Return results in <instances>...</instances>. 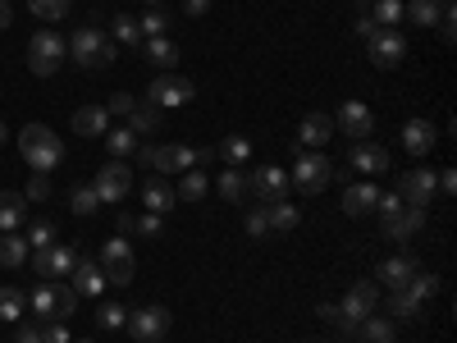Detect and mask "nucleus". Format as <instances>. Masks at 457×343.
Listing matches in <instances>:
<instances>
[{"instance_id": "1a4fd4ad", "label": "nucleus", "mask_w": 457, "mask_h": 343, "mask_svg": "<svg viewBox=\"0 0 457 343\" xmlns=\"http://www.w3.org/2000/svg\"><path fill=\"white\" fill-rule=\"evenodd\" d=\"M92 193H96L101 202H124V197L133 193V170H129L124 161H105L101 174L92 179Z\"/></svg>"}, {"instance_id": "423d86ee", "label": "nucleus", "mask_w": 457, "mask_h": 343, "mask_svg": "<svg viewBox=\"0 0 457 343\" xmlns=\"http://www.w3.org/2000/svg\"><path fill=\"white\" fill-rule=\"evenodd\" d=\"M329 179H334V165L320 156V151H302L293 174H288V183L297 188V193H307V197H320Z\"/></svg>"}, {"instance_id": "864d4df0", "label": "nucleus", "mask_w": 457, "mask_h": 343, "mask_svg": "<svg viewBox=\"0 0 457 343\" xmlns=\"http://www.w3.org/2000/svg\"><path fill=\"white\" fill-rule=\"evenodd\" d=\"M353 28H357V37H361V42H370V37H375V19H370V10H357V19H353Z\"/></svg>"}, {"instance_id": "20e7f679", "label": "nucleus", "mask_w": 457, "mask_h": 343, "mask_svg": "<svg viewBox=\"0 0 457 343\" xmlns=\"http://www.w3.org/2000/svg\"><path fill=\"white\" fill-rule=\"evenodd\" d=\"M101 271H105V284H114V289H129L133 284V275H137V261H133V243L129 238H110V243H101Z\"/></svg>"}, {"instance_id": "6e6552de", "label": "nucleus", "mask_w": 457, "mask_h": 343, "mask_svg": "<svg viewBox=\"0 0 457 343\" xmlns=\"http://www.w3.org/2000/svg\"><path fill=\"white\" fill-rule=\"evenodd\" d=\"M193 92H197V88L187 83L183 73H161V79L146 88V101L156 105V110H179V105L193 101Z\"/></svg>"}, {"instance_id": "ea45409f", "label": "nucleus", "mask_w": 457, "mask_h": 343, "mask_svg": "<svg viewBox=\"0 0 457 343\" xmlns=\"http://www.w3.org/2000/svg\"><path fill=\"white\" fill-rule=\"evenodd\" d=\"M146 60L170 69V64H179V46L170 42V37H151V42H146Z\"/></svg>"}, {"instance_id": "a18cd8bd", "label": "nucleus", "mask_w": 457, "mask_h": 343, "mask_svg": "<svg viewBox=\"0 0 457 343\" xmlns=\"http://www.w3.org/2000/svg\"><path fill=\"white\" fill-rule=\"evenodd\" d=\"M124 321H129V312L120 307V302H105V307L96 312V325L101 330H124Z\"/></svg>"}, {"instance_id": "7ed1b4c3", "label": "nucleus", "mask_w": 457, "mask_h": 343, "mask_svg": "<svg viewBox=\"0 0 457 343\" xmlns=\"http://www.w3.org/2000/svg\"><path fill=\"white\" fill-rule=\"evenodd\" d=\"M64 37L42 28V32H32V42H28V69L37 73V79H51V73L64 64Z\"/></svg>"}, {"instance_id": "473e14b6", "label": "nucleus", "mask_w": 457, "mask_h": 343, "mask_svg": "<svg viewBox=\"0 0 457 343\" xmlns=\"http://www.w3.org/2000/svg\"><path fill=\"white\" fill-rule=\"evenodd\" d=\"M110 42H114V46H137V42H142L137 19H133V14H114V23H110Z\"/></svg>"}, {"instance_id": "dca6fc26", "label": "nucleus", "mask_w": 457, "mask_h": 343, "mask_svg": "<svg viewBox=\"0 0 457 343\" xmlns=\"http://www.w3.org/2000/svg\"><path fill=\"white\" fill-rule=\"evenodd\" d=\"M338 129H343V138L366 142V138L375 133V114H370L361 101H343V110H338Z\"/></svg>"}, {"instance_id": "393cba45", "label": "nucleus", "mask_w": 457, "mask_h": 343, "mask_svg": "<svg viewBox=\"0 0 457 343\" xmlns=\"http://www.w3.org/2000/svg\"><path fill=\"white\" fill-rule=\"evenodd\" d=\"M357 339L361 343H398V325L389 321V316H366V321H357Z\"/></svg>"}, {"instance_id": "c03bdc74", "label": "nucleus", "mask_w": 457, "mask_h": 343, "mask_svg": "<svg viewBox=\"0 0 457 343\" xmlns=\"http://www.w3.org/2000/svg\"><path fill=\"white\" fill-rule=\"evenodd\" d=\"M407 293H411V297H421V302H426V297H435V293H439V275L416 271V275H411V284H407Z\"/></svg>"}, {"instance_id": "052dcab7", "label": "nucleus", "mask_w": 457, "mask_h": 343, "mask_svg": "<svg viewBox=\"0 0 457 343\" xmlns=\"http://www.w3.org/2000/svg\"><path fill=\"white\" fill-rule=\"evenodd\" d=\"M0 142H5V124H0Z\"/></svg>"}, {"instance_id": "c756f323", "label": "nucleus", "mask_w": 457, "mask_h": 343, "mask_svg": "<svg viewBox=\"0 0 457 343\" xmlns=\"http://www.w3.org/2000/svg\"><path fill=\"white\" fill-rule=\"evenodd\" d=\"M421 316V297H411L407 289H389V321H416Z\"/></svg>"}, {"instance_id": "c9c22d12", "label": "nucleus", "mask_w": 457, "mask_h": 343, "mask_svg": "<svg viewBox=\"0 0 457 343\" xmlns=\"http://www.w3.org/2000/svg\"><path fill=\"white\" fill-rule=\"evenodd\" d=\"M265 220H270V229H297L302 211L288 206V202H265Z\"/></svg>"}, {"instance_id": "4d7b16f0", "label": "nucleus", "mask_w": 457, "mask_h": 343, "mask_svg": "<svg viewBox=\"0 0 457 343\" xmlns=\"http://www.w3.org/2000/svg\"><path fill=\"white\" fill-rule=\"evenodd\" d=\"M211 10V0H183V14H193V19H202Z\"/></svg>"}, {"instance_id": "ddd939ff", "label": "nucleus", "mask_w": 457, "mask_h": 343, "mask_svg": "<svg viewBox=\"0 0 457 343\" xmlns=\"http://www.w3.org/2000/svg\"><path fill=\"white\" fill-rule=\"evenodd\" d=\"M379 220H385V234L394 243H407L426 229V206H398V211H379Z\"/></svg>"}, {"instance_id": "4be33fe9", "label": "nucleus", "mask_w": 457, "mask_h": 343, "mask_svg": "<svg viewBox=\"0 0 457 343\" xmlns=\"http://www.w3.org/2000/svg\"><path fill=\"white\" fill-rule=\"evenodd\" d=\"M105 129H110V110L105 105L73 110V133H79V138H105Z\"/></svg>"}, {"instance_id": "2f4dec72", "label": "nucleus", "mask_w": 457, "mask_h": 343, "mask_svg": "<svg viewBox=\"0 0 457 343\" xmlns=\"http://www.w3.org/2000/svg\"><path fill=\"white\" fill-rule=\"evenodd\" d=\"M28 238H19V234H5L0 238V265H5V271H19V265H28Z\"/></svg>"}, {"instance_id": "f3484780", "label": "nucleus", "mask_w": 457, "mask_h": 343, "mask_svg": "<svg viewBox=\"0 0 457 343\" xmlns=\"http://www.w3.org/2000/svg\"><path fill=\"white\" fill-rule=\"evenodd\" d=\"M69 284H73V293H79V297H101V289H105L101 261H96V256H79V265H73Z\"/></svg>"}, {"instance_id": "13d9d810", "label": "nucleus", "mask_w": 457, "mask_h": 343, "mask_svg": "<svg viewBox=\"0 0 457 343\" xmlns=\"http://www.w3.org/2000/svg\"><path fill=\"white\" fill-rule=\"evenodd\" d=\"M10 19H14V10H10V0H0V32L10 28Z\"/></svg>"}, {"instance_id": "680f3d73", "label": "nucleus", "mask_w": 457, "mask_h": 343, "mask_svg": "<svg viewBox=\"0 0 457 343\" xmlns=\"http://www.w3.org/2000/svg\"><path fill=\"white\" fill-rule=\"evenodd\" d=\"M83 343H87V339H83Z\"/></svg>"}, {"instance_id": "9b49d317", "label": "nucleus", "mask_w": 457, "mask_h": 343, "mask_svg": "<svg viewBox=\"0 0 457 343\" xmlns=\"http://www.w3.org/2000/svg\"><path fill=\"white\" fill-rule=\"evenodd\" d=\"M366 55H370V64H379V69H394V64H403V55H407V37H403L398 28H375V37L366 42Z\"/></svg>"}, {"instance_id": "0eeeda50", "label": "nucleus", "mask_w": 457, "mask_h": 343, "mask_svg": "<svg viewBox=\"0 0 457 343\" xmlns=\"http://www.w3.org/2000/svg\"><path fill=\"white\" fill-rule=\"evenodd\" d=\"M73 265H79V247H73V243H51V247H37L32 252V271L42 275L46 284L51 280H69Z\"/></svg>"}, {"instance_id": "8fccbe9b", "label": "nucleus", "mask_w": 457, "mask_h": 343, "mask_svg": "<svg viewBox=\"0 0 457 343\" xmlns=\"http://www.w3.org/2000/svg\"><path fill=\"white\" fill-rule=\"evenodd\" d=\"M270 234V220H265V206L247 211V238H265Z\"/></svg>"}, {"instance_id": "bb28decb", "label": "nucleus", "mask_w": 457, "mask_h": 343, "mask_svg": "<svg viewBox=\"0 0 457 343\" xmlns=\"http://www.w3.org/2000/svg\"><path fill=\"white\" fill-rule=\"evenodd\" d=\"M73 307H79V293H73V284L64 280H51V321H69Z\"/></svg>"}, {"instance_id": "c85d7f7f", "label": "nucleus", "mask_w": 457, "mask_h": 343, "mask_svg": "<svg viewBox=\"0 0 457 343\" xmlns=\"http://www.w3.org/2000/svg\"><path fill=\"white\" fill-rule=\"evenodd\" d=\"M439 10H444V0H407L403 5V14L416 28H439Z\"/></svg>"}, {"instance_id": "b1692460", "label": "nucleus", "mask_w": 457, "mask_h": 343, "mask_svg": "<svg viewBox=\"0 0 457 343\" xmlns=\"http://www.w3.org/2000/svg\"><path fill=\"white\" fill-rule=\"evenodd\" d=\"M329 133H334V120H329V114H320V110H312L307 120H302V129H297V142L307 146V151H316V146L329 142Z\"/></svg>"}, {"instance_id": "f03ea898", "label": "nucleus", "mask_w": 457, "mask_h": 343, "mask_svg": "<svg viewBox=\"0 0 457 343\" xmlns=\"http://www.w3.org/2000/svg\"><path fill=\"white\" fill-rule=\"evenodd\" d=\"M69 55H73V64H83V69H110L120 51H114V42L105 37V28L87 23V28H79L69 37Z\"/></svg>"}, {"instance_id": "a878e982", "label": "nucleus", "mask_w": 457, "mask_h": 343, "mask_svg": "<svg viewBox=\"0 0 457 343\" xmlns=\"http://www.w3.org/2000/svg\"><path fill=\"white\" fill-rule=\"evenodd\" d=\"M215 188H220L224 202H247V174H243V165H228V170L215 179Z\"/></svg>"}, {"instance_id": "412c9836", "label": "nucleus", "mask_w": 457, "mask_h": 343, "mask_svg": "<svg viewBox=\"0 0 457 343\" xmlns=\"http://www.w3.org/2000/svg\"><path fill=\"white\" fill-rule=\"evenodd\" d=\"M421 271V265H416V256H389V261H379V284H389V289H407L411 284V275Z\"/></svg>"}, {"instance_id": "a19ab883", "label": "nucleus", "mask_w": 457, "mask_h": 343, "mask_svg": "<svg viewBox=\"0 0 457 343\" xmlns=\"http://www.w3.org/2000/svg\"><path fill=\"white\" fill-rule=\"evenodd\" d=\"M370 19H375L379 28H398V19H403V0H375V5H370Z\"/></svg>"}, {"instance_id": "4c0bfd02", "label": "nucleus", "mask_w": 457, "mask_h": 343, "mask_svg": "<svg viewBox=\"0 0 457 343\" xmlns=\"http://www.w3.org/2000/svg\"><path fill=\"white\" fill-rule=\"evenodd\" d=\"M69 211H73V215H92V211H101V197L92 193V183L69 188Z\"/></svg>"}, {"instance_id": "72a5a7b5", "label": "nucleus", "mask_w": 457, "mask_h": 343, "mask_svg": "<svg viewBox=\"0 0 457 343\" xmlns=\"http://www.w3.org/2000/svg\"><path fill=\"white\" fill-rule=\"evenodd\" d=\"M23 312H28V297H23V289H0V321H10V325H19L23 321Z\"/></svg>"}, {"instance_id": "603ef678", "label": "nucleus", "mask_w": 457, "mask_h": 343, "mask_svg": "<svg viewBox=\"0 0 457 343\" xmlns=\"http://www.w3.org/2000/svg\"><path fill=\"white\" fill-rule=\"evenodd\" d=\"M14 343H42V321H19Z\"/></svg>"}, {"instance_id": "aec40b11", "label": "nucleus", "mask_w": 457, "mask_h": 343, "mask_svg": "<svg viewBox=\"0 0 457 343\" xmlns=\"http://www.w3.org/2000/svg\"><path fill=\"white\" fill-rule=\"evenodd\" d=\"M375 202H379V188L375 183H348V188H343V211H348L353 220L370 215Z\"/></svg>"}, {"instance_id": "58836bf2", "label": "nucleus", "mask_w": 457, "mask_h": 343, "mask_svg": "<svg viewBox=\"0 0 457 343\" xmlns=\"http://www.w3.org/2000/svg\"><path fill=\"white\" fill-rule=\"evenodd\" d=\"M220 156H224L228 165H247V156H252V138H243V133L224 138V142H220Z\"/></svg>"}, {"instance_id": "f8f14e48", "label": "nucleus", "mask_w": 457, "mask_h": 343, "mask_svg": "<svg viewBox=\"0 0 457 343\" xmlns=\"http://www.w3.org/2000/svg\"><path fill=\"white\" fill-rule=\"evenodd\" d=\"M288 174L279 170V165H261L256 174H247V193L265 206V202H284V193H288Z\"/></svg>"}, {"instance_id": "6e6d98bb", "label": "nucleus", "mask_w": 457, "mask_h": 343, "mask_svg": "<svg viewBox=\"0 0 457 343\" xmlns=\"http://www.w3.org/2000/svg\"><path fill=\"white\" fill-rule=\"evenodd\" d=\"M114 229H120V238H129V234H137V215H120V220H114Z\"/></svg>"}, {"instance_id": "2eb2a0df", "label": "nucleus", "mask_w": 457, "mask_h": 343, "mask_svg": "<svg viewBox=\"0 0 457 343\" xmlns=\"http://www.w3.org/2000/svg\"><path fill=\"white\" fill-rule=\"evenodd\" d=\"M394 193H398L407 206H430V197H435V174H430V170H407V174L398 179Z\"/></svg>"}, {"instance_id": "a211bd4d", "label": "nucleus", "mask_w": 457, "mask_h": 343, "mask_svg": "<svg viewBox=\"0 0 457 343\" xmlns=\"http://www.w3.org/2000/svg\"><path fill=\"white\" fill-rule=\"evenodd\" d=\"M348 161H353V170L357 174H385L389 170V151L379 146V142H353V151H348Z\"/></svg>"}, {"instance_id": "49530a36", "label": "nucleus", "mask_w": 457, "mask_h": 343, "mask_svg": "<svg viewBox=\"0 0 457 343\" xmlns=\"http://www.w3.org/2000/svg\"><path fill=\"white\" fill-rule=\"evenodd\" d=\"M55 243V224L51 220H37L32 229H28V247L37 252V247H51Z\"/></svg>"}, {"instance_id": "79ce46f5", "label": "nucleus", "mask_w": 457, "mask_h": 343, "mask_svg": "<svg viewBox=\"0 0 457 343\" xmlns=\"http://www.w3.org/2000/svg\"><path fill=\"white\" fill-rule=\"evenodd\" d=\"M28 10H32L37 19L55 23V19H64V14H69V0H28Z\"/></svg>"}, {"instance_id": "cd10ccee", "label": "nucleus", "mask_w": 457, "mask_h": 343, "mask_svg": "<svg viewBox=\"0 0 457 343\" xmlns=\"http://www.w3.org/2000/svg\"><path fill=\"white\" fill-rule=\"evenodd\" d=\"M206 188H211V179H206L202 170H183V174H179V188H174V197H179V202H202Z\"/></svg>"}, {"instance_id": "3c124183", "label": "nucleus", "mask_w": 457, "mask_h": 343, "mask_svg": "<svg viewBox=\"0 0 457 343\" xmlns=\"http://www.w3.org/2000/svg\"><path fill=\"white\" fill-rule=\"evenodd\" d=\"M42 343H73L64 321H42Z\"/></svg>"}, {"instance_id": "f704fd0d", "label": "nucleus", "mask_w": 457, "mask_h": 343, "mask_svg": "<svg viewBox=\"0 0 457 343\" xmlns=\"http://www.w3.org/2000/svg\"><path fill=\"white\" fill-rule=\"evenodd\" d=\"M105 151H110V156L114 161H124V156H133V151H137V133H129V129H105Z\"/></svg>"}, {"instance_id": "9d476101", "label": "nucleus", "mask_w": 457, "mask_h": 343, "mask_svg": "<svg viewBox=\"0 0 457 343\" xmlns=\"http://www.w3.org/2000/svg\"><path fill=\"white\" fill-rule=\"evenodd\" d=\"M129 334L137 339V343H161L165 334H170V325H174V316L165 312V307H137V312H129Z\"/></svg>"}, {"instance_id": "39448f33", "label": "nucleus", "mask_w": 457, "mask_h": 343, "mask_svg": "<svg viewBox=\"0 0 457 343\" xmlns=\"http://www.w3.org/2000/svg\"><path fill=\"white\" fill-rule=\"evenodd\" d=\"M137 161L151 165L156 174H183L197 165V146H183V142H165V146H137Z\"/></svg>"}, {"instance_id": "09e8293b", "label": "nucleus", "mask_w": 457, "mask_h": 343, "mask_svg": "<svg viewBox=\"0 0 457 343\" xmlns=\"http://www.w3.org/2000/svg\"><path fill=\"white\" fill-rule=\"evenodd\" d=\"M51 197V174H32L28 179V197L23 202H46Z\"/></svg>"}, {"instance_id": "4468645a", "label": "nucleus", "mask_w": 457, "mask_h": 343, "mask_svg": "<svg viewBox=\"0 0 457 343\" xmlns=\"http://www.w3.org/2000/svg\"><path fill=\"white\" fill-rule=\"evenodd\" d=\"M379 307V289L375 284H366V280H357L348 293H343V302H338V312H343V321H366L370 312Z\"/></svg>"}, {"instance_id": "de8ad7c7", "label": "nucleus", "mask_w": 457, "mask_h": 343, "mask_svg": "<svg viewBox=\"0 0 457 343\" xmlns=\"http://www.w3.org/2000/svg\"><path fill=\"white\" fill-rule=\"evenodd\" d=\"M133 105H137V101H133L129 92H114V96L105 101V110H110V120H129V114H133Z\"/></svg>"}, {"instance_id": "6ab92c4d", "label": "nucleus", "mask_w": 457, "mask_h": 343, "mask_svg": "<svg viewBox=\"0 0 457 343\" xmlns=\"http://www.w3.org/2000/svg\"><path fill=\"white\" fill-rule=\"evenodd\" d=\"M435 142H439V133H435L430 120H407L403 124V146L411 151V156H430Z\"/></svg>"}, {"instance_id": "5fc2aeb1", "label": "nucleus", "mask_w": 457, "mask_h": 343, "mask_svg": "<svg viewBox=\"0 0 457 343\" xmlns=\"http://www.w3.org/2000/svg\"><path fill=\"white\" fill-rule=\"evenodd\" d=\"M161 229H165V224H161V215H151V211H146V215H137V234H142V238H156Z\"/></svg>"}, {"instance_id": "7c9ffc66", "label": "nucleus", "mask_w": 457, "mask_h": 343, "mask_svg": "<svg viewBox=\"0 0 457 343\" xmlns=\"http://www.w3.org/2000/svg\"><path fill=\"white\" fill-rule=\"evenodd\" d=\"M23 215H28V202L19 193H0V229H5V234H14L23 224Z\"/></svg>"}, {"instance_id": "5701e85b", "label": "nucleus", "mask_w": 457, "mask_h": 343, "mask_svg": "<svg viewBox=\"0 0 457 343\" xmlns=\"http://www.w3.org/2000/svg\"><path fill=\"white\" fill-rule=\"evenodd\" d=\"M142 202H146V211H151V215L174 211V188L165 183V174H151V179L142 183Z\"/></svg>"}, {"instance_id": "37998d69", "label": "nucleus", "mask_w": 457, "mask_h": 343, "mask_svg": "<svg viewBox=\"0 0 457 343\" xmlns=\"http://www.w3.org/2000/svg\"><path fill=\"white\" fill-rule=\"evenodd\" d=\"M137 28H142V37L151 42V37H165V28H170V14L156 5V10H146V19H137Z\"/></svg>"}, {"instance_id": "f257e3e1", "label": "nucleus", "mask_w": 457, "mask_h": 343, "mask_svg": "<svg viewBox=\"0 0 457 343\" xmlns=\"http://www.w3.org/2000/svg\"><path fill=\"white\" fill-rule=\"evenodd\" d=\"M19 151H23V161L37 170V174H55L64 165V142L46 129V124H28L19 133Z\"/></svg>"}, {"instance_id": "e433bc0d", "label": "nucleus", "mask_w": 457, "mask_h": 343, "mask_svg": "<svg viewBox=\"0 0 457 343\" xmlns=\"http://www.w3.org/2000/svg\"><path fill=\"white\" fill-rule=\"evenodd\" d=\"M129 133H161V110H156V105H133Z\"/></svg>"}, {"instance_id": "bf43d9fd", "label": "nucleus", "mask_w": 457, "mask_h": 343, "mask_svg": "<svg viewBox=\"0 0 457 343\" xmlns=\"http://www.w3.org/2000/svg\"><path fill=\"white\" fill-rule=\"evenodd\" d=\"M142 5H151V10H156V5H161V0H142Z\"/></svg>"}]
</instances>
